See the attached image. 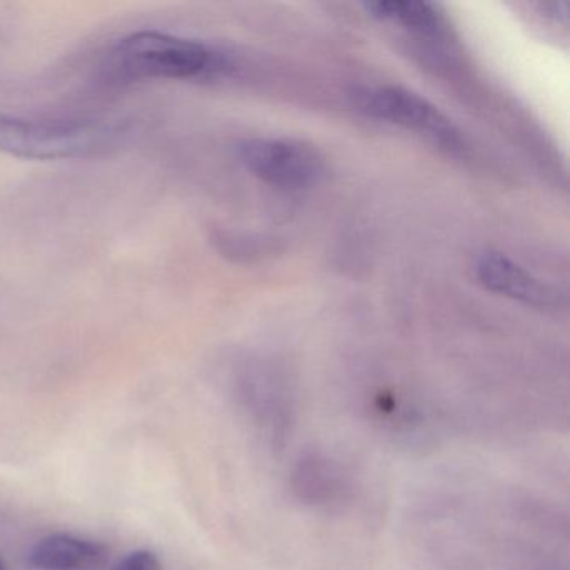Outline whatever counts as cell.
Listing matches in <instances>:
<instances>
[{
  "label": "cell",
  "mask_w": 570,
  "mask_h": 570,
  "mask_svg": "<svg viewBox=\"0 0 570 570\" xmlns=\"http://www.w3.org/2000/svg\"><path fill=\"white\" fill-rule=\"evenodd\" d=\"M238 156L253 176L288 191L312 188L325 173L320 153L298 139H246L238 146Z\"/></svg>",
  "instance_id": "4"
},
{
  "label": "cell",
  "mask_w": 570,
  "mask_h": 570,
  "mask_svg": "<svg viewBox=\"0 0 570 570\" xmlns=\"http://www.w3.org/2000/svg\"><path fill=\"white\" fill-rule=\"evenodd\" d=\"M0 570H4V562H2V559H0Z\"/></svg>",
  "instance_id": "10"
},
{
  "label": "cell",
  "mask_w": 570,
  "mask_h": 570,
  "mask_svg": "<svg viewBox=\"0 0 570 570\" xmlns=\"http://www.w3.org/2000/svg\"><path fill=\"white\" fill-rule=\"evenodd\" d=\"M226 59L218 49L161 31H138L119 39L105 62L116 85L145 81H202L222 75Z\"/></svg>",
  "instance_id": "1"
},
{
  "label": "cell",
  "mask_w": 570,
  "mask_h": 570,
  "mask_svg": "<svg viewBox=\"0 0 570 570\" xmlns=\"http://www.w3.org/2000/svg\"><path fill=\"white\" fill-rule=\"evenodd\" d=\"M115 570H161L158 557L149 550H136L119 560Z\"/></svg>",
  "instance_id": "9"
},
{
  "label": "cell",
  "mask_w": 570,
  "mask_h": 570,
  "mask_svg": "<svg viewBox=\"0 0 570 570\" xmlns=\"http://www.w3.org/2000/svg\"><path fill=\"white\" fill-rule=\"evenodd\" d=\"M128 136L125 121L24 118L0 112V153L21 159L92 158L119 148Z\"/></svg>",
  "instance_id": "2"
},
{
  "label": "cell",
  "mask_w": 570,
  "mask_h": 570,
  "mask_svg": "<svg viewBox=\"0 0 570 570\" xmlns=\"http://www.w3.org/2000/svg\"><path fill=\"white\" fill-rule=\"evenodd\" d=\"M365 9L370 16L380 21L402 26L416 35L440 36L443 32L442 16L426 2L383 0V2H368Z\"/></svg>",
  "instance_id": "8"
},
{
  "label": "cell",
  "mask_w": 570,
  "mask_h": 570,
  "mask_svg": "<svg viewBox=\"0 0 570 570\" xmlns=\"http://www.w3.org/2000/svg\"><path fill=\"white\" fill-rule=\"evenodd\" d=\"M295 489L306 502L330 505L345 499L346 482L342 470L332 460L309 456L296 469Z\"/></svg>",
  "instance_id": "7"
},
{
  "label": "cell",
  "mask_w": 570,
  "mask_h": 570,
  "mask_svg": "<svg viewBox=\"0 0 570 570\" xmlns=\"http://www.w3.org/2000/svg\"><path fill=\"white\" fill-rule=\"evenodd\" d=\"M99 557V547L72 535H51L39 540L29 562L36 570H82Z\"/></svg>",
  "instance_id": "6"
},
{
  "label": "cell",
  "mask_w": 570,
  "mask_h": 570,
  "mask_svg": "<svg viewBox=\"0 0 570 570\" xmlns=\"http://www.w3.org/2000/svg\"><path fill=\"white\" fill-rule=\"evenodd\" d=\"M476 276L490 292L525 305L546 306L553 299L549 286L502 253H483L476 262Z\"/></svg>",
  "instance_id": "5"
},
{
  "label": "cell",
  "mask_w": 570,
  "mask_h": 570,
  "mask_svg": "<svg viewBox=\"0 0 570 570\" xmlns=\"http://www.w3.org/2000/svg\"><path fill=\"white\" fill-rule=\"evenodd\" d=\"M353 105L362 115L390 122L423 136L440 148L459 151L463 148L462 132L452 119L435 105L399 86L360 88L352 95Z\"/></svg>",
  "instance_id": "3"
}]
</instances>
